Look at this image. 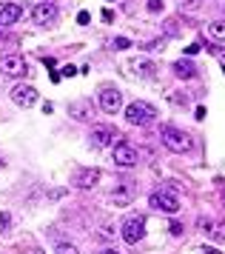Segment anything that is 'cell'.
Instances as JSON below:
<instances>
[{
    "instance_id": "cell-28",
    "label": "cell",
    "mask_w": 225,
    "mask_h": 254,
    "mask_svg": "<svg viewBox=\"0 0 225 254\" xmlns=\"http://www.w3.org/2000/svg\"><path fill=\"white\" fill-rule=\"evenodd\" d=\"M100 254H120V252H117V249H103Z\"/></svg>"
},
{
    "instance_id": "cell-11",
    "label": "cell",
    "mask_w": 225,
    "mask_h": 254,
    "mask_svg": "<svg viewBox=\"0 0 225 254\" xmlns=\"http://www.w3.org/2000/svg\"><path fill=\"white\" fill-rule=\"evenodd\" d=\"M23 17L20 3H0V26H11Z\"/></svg>"
},
{
    "instance_id": "cell-25",
    "label": "cell",
    "mask_w": 225,
    "mask_h": 254,
    "mask_svg": "<svg viewBox=\"0 0 225 254\" xmlns=\"http://www.w3.org/2000/svg\"><path fill=\"white\" fill-rule=\"evenodd\" d=\"M100 234L106 237V240H112V237H114V229H112V226H103V231H100Z\"/></svg>"
},
{
    "instance_id": "cell-21",
    "label": "cell",
    "mask_w": 225,
    "mask_h": 254,
    "mask_svg": "<svg viewBox=\"0 0 225 254\" xmlns=\"http://www.w3.org/2000/svg\"><path fill=\"white\" fill-rule=\"evenodd\" d=\"M148 12H163V0H148Z\"/></svg>"
},
{
    "instance_id": "cell-26",
    "label": "cell",
    "mask_w": 225,
    "mask_h": 254,
    "mask_svg": "<svg viewBox=\"0 0 225 254\" xmlns=\"http://www.w3.org/2000/svg\"><path fill=\"white\" fill-rule=\"evenodd\" d=\"M197 52H200V43H191V46L185 49V55H188V58H191V55H197Z\"/></svg>"
},
{
    "instance_id": "cell-13",
    "label": "cell",
    "mask_w": 225,
    "mask_h": 254,
    "mask_svg": "<svg viewBox=\"0 0 225 254\" xmlns=\"http://www.w3.org/2000/svg\"><path fill=\"white\" fill-rule=\"evenodd\" d=\"M97 180H100V169H83V172H77V177H74V186H77V189H91Z\"/></svg>"
},
{
    "instance_id": "cell-7",
    "label": "cell",
    "mask_w": 225,
    "mask_h": 254,
    "mask_svg": "<svg viewBox=\"0 0 225 254\" xmlns=\"http://www.w3.org/2000/svg\"><path fill=\"white\" fill-rule=\"evenodd\" d=\"M100 109L106 115H117L123 109V94L120 89H103L100 92Z\"/></svg>"
},
{
    "instance_id": "cell-30",
    "label": "cell",
    "mask_w": 225,
    "mask_h": 254,
    "mask_svg": "<svg viewBox=\"0 0 225 254\" xmlns=\"http://www.w3.org/2000/svg\"><path fill=\"white\" fill-rule=\"evenodd\" d=\"M32 254H43V252H32Z\"/></svg>"
},
{
    "instance_id": "cell-23",
    "label": "cell",
    "mask_w": 225,
    "mask_h": 254,
    "mask_svg": "<svg viewBox=\"0 0 225 254\" xmlns=\"http://www.w3.org/2000/svg\"><path fill=\"white\" fill-rule=\"evenodd\" d=\"M128 46H131V43H128L125 37H117V40H114V49H128Z\"/></svg>"
},
{
    "instance_id": "cell-27",
    "label": "cell",
    "mask_w": 225,
    "mask_h": 254,
    "mask_svg": "<svg viewBox=\"0 0 225 254\" xmlns=\"http://www.w3.org/2000/svg\"><path fill=\"white\" fill-rule=\"evenodd\" d=\"M63 74H66V77H71V74H77V69H74V66H66V69H63Z\"/></svg>"
},
{
    "instance_id": "cell-32",
    "label": "cell",
    "mask_w": 225,
    "mask_h": 254,
    "mask_svg": "<svg viewBox=\"0 0 225 254\" xmlns=\"http://www.w3.org/2000/svg\"><path fill=\"white\" fill-rule=\"evenodd\" d=\"M0 166H3V157H0Z\"/></svg>"
},
{
    "instance_id": "cell-12",
    "label": "cell",
    "mask_w": 225,
    "mask_h": 254,
    "mask_svg": "<svg viewBox=\"0 0 225 254\" xmlns=\"http://www.w3.org/2000/svg\"><path fill=\"white\" fill-rule=\"evenodd\" d=\"M68 115L74 117V120H91L94 109H91L89 100H77V103H68Z\"/></svg>"
},
{
    "instance_id": "cell-16",
    "label": "cell",
    "mask_w": 225,
    "mask_h": 254,
    "mask_svg": "<svg viewBox=\"0 0 225 254\" xmlns=\"http://www.w3.org/2000/svg\"><path fill=\"white\" fill-rule=\"evenodd\" d=\"M208 29H211V37H217V40H225V20H214Z\"/></svg>"
},
{
    "instance_id": "cell-17",
    "label": "cell",
    "mask_w": 225,
    "mask_h": 254,
    "mask_svg": "<svg viewBox=\"0 0 225 254\" xmlns=\"http://www.w3.org/2000/svg\"><path fill=\"white\" fill-rule=\"evenodd\" d=\"M197 229L203 231V234H211V231H214V220L211 217H200L197 220Z\"/></svg>"
},
{
    "instance_id": "cell-9",
    "label": "cell",
    "mask_w": 225,
    "mask_h": 254,
    "mask_svg": "<svg viewBox=\"0 0 225 254\" xmlns=\"http://www.w3.org/2000/svg\"><path fill=\"white\" fill-rule=\"evenodd\" d=\"M32 20L37 26L55 23V20H57V6H55V3H37V6L32 9Z\"/></svg>"
},
{
    "instance_id": "cell-8",
    "label": "cell",
    "mask_w": 225,
    "mask_h": 254,
    "mask_svg": "<svg viewBox=\"0 0 225 254\" xmlns=\"http://www.w3.org/2000/svg\"><path fill=\"white\" fill-rule=\"evenodd\" d=\"M11 100H14V106H20V109H32V106L37 103V89L20 83V86L11 89Z\"/></svg>"
},
{
    "instance_id": "cell-15",
    "label": "cell",
    "mask_w": 225,
    "mask_h": 254,
    "mask_svg": "<svg viewBox=\"0 0 225 254\" xmlns=\"http://www.w3.org/2000/svg\"><path fill=\"white\" fill-rule=\"evenodd\" d=\"M131 69H134V74H140V77H154L157 66H154L151 60H131Z\"/></svg>"
},
{
    "instance_id": "cell-5",
    "label": "cell",
    "mask_w": 225,
    "mask_h": 254,
    "mask_svg": "<svg viewBox=\"0 0 225 254\" xmlns=\"http://www.w3.org/2000/svg\"><path fill=\"white\" fill-rule=\"evenodd\" d=\"M114 157V166H120V169H131V166H137L140 163V154H137L134 146H128V143H117L112 151Z\"/></svg>"
},
{
    "instance_id": "cell-22",
    "label": "cell",
    "mask_w": 225,
    "mask_h": 254,
    "mask_svg": "<svg viewBox=\"0 0 225 254\" xmlns=\"http://www.w3.org/2000/svg\"><path fill=\"white\" fill-rule=\"evenodd\" d=\"M169 231H171V234H174V237H182V226H180V223H177V220H174V223H171V226H169Z\"/></svg>"
},
{
    "instance_id": "cell-24",
    "label": "cell",
    "mask_w": 225,
    "mask_h": 254,
    "mask_svg": "<svg viewBox=\"0 0 225 254\" xmlns=\"http://www.w3.org/2000/svg\"><path fill=\"white\" fill-rule=\"evenodd\" d=\"M89 20H91V14H89V12H80V14H77V23H80V26H86Z\"/></svg>"
},
{
    "instance_id": "cell-18",
    "label": "cell",
    "mask_w": 225,
    "mask_h": 254,
    "mask_svg": "<svg viewBox=\"0 0 225 254\" xmlns=\"http://www.w3.org/2000/svg\"><path fill=\"white\" fill-rule=\"evenodd\" d=\"M211 237H214L217 243H225V220H223V223H214V231H211Z\"/></svg>"
},
{
    "instance_id": "cell-19",
    "label": "cell",
    "mask_w": 225,
    "mask_h": 254,
    "mask_svg": "<svg viewBox=\"0 0 225 254\" xmlns=\"http://www.w3.org/2000/svg\"><path fill=\"white\" fill-rule=\"evenodd\" d=\"M57 254H80V252H77V246H71V243H60Z\"/></svg>"
},
{
    "instance_id": "cell-1",
    "label": "cell",
    "mask_w": 225,
    "mask_h": 254,
    "mask_svg": "<svg viewBox=\"0 0 225 254\" xmlns=\"http://www.w3.org/2000/svg\"><path fill=\"white\" fill-rule=\"evenodd\" d=\"M160 140L166 143V149L171 151H177V154H185V151H191V137L185 134V131H180V128H174V126H163L160 128Z\"/></svg>"
},
{
    "instance_id": "cell-31",
    "label": "cell",
    "mask_w": 225,
    "mask_h": 254,
    "mask_svg": "<svg viewBox=\"0 0 225 254\" xmlns=\"http://www.w3.org/2000/svg\"><path fill=\"white\" fill-rule=\"evenodd\" d=\"M223 200H225V189H223Z\"/></svg>"
},
{
    "instance_id": "cell-3",
    "label": "cell",
    "mask_w": 225,
    "mask_h": 254,
    "mask_svg": "<svg viewBox=\"0 0 225 254\" xmlns=\"http://www.w3.org/2000/svg\"><path fill=\"white\" fill-rule=\"evenodd\" d=\"M123 240L128 243V246H137V243L146 237V217L143 214H128V217L123 220Z\"/></svg>"
},
{
    "instance_id": "cell-4",
    "label": "cell",
    "mask_w": 225,
    "mask_h": 254,
    "mask_svg": "<svg viewBox=\"0 0 225 254\" xmlns=\"http://www.w3.org/2000/svg\"><path fill=\"white\" fill-rule=\"evenodd\" d=\"M148 206L160 208V211H166V214H177V211H180V200H177V194H174L171 189H160V191H151V194H148Z\"/></svg>"
},
{
    "instance_id": "cell-6",
    "label": "cell",
    "mask_w": 225,
    "mask_h": 254,
    "mask_svg": "<svg viewBox=\"0 0 225 254\" xmlns=\"http://www.w3.org/2000/svg\"><path fill=\"white\" fill-rule=\"evenodd\" d=\"M0 71L9 74V77H23V74H29V66H26V60L20 55H3L0 58Z\"/></svg>"
},
{
    "instance_id": "cell-14",
    "label": "cell",
    "mask_w": 225,
    "mask_h": 254,
    "mask_svg": "<svg viewBox=\"0 0 225 254\" xmlns=\"http://www.w3.org/2000/svg\"><path fill=\"white\" fill-rule=\"evenodd\" d=\"M174 74H177L180 80H191L194 74H197V69H194L191 60H177V63H174Z\"/></svg>"
},
{
    "instance_id": "cell-10",
    "label": "cell",
    "mask_w": 225,
    "mask_h": 254,
    "mask_svg": "<svg viewBox=\"0 0 225 254\" xmlns=\"http://www.w3.org/2000/svg\"><path fill=\"white\" fill-rule=\"evenodd\" d=\"M117 137V128H112V126H94L91 128V134H89V140H91V146H109L112 140Z\"/></svg>"
},
{
    "instance_id": "cell-29",
    "label": "cell",
    "mask_w": 225,
    "mask_h": 254,
    "mask_svg": "<svg viewBox=\"0 0 225 254\" xmlns=\"http://www.w3.org/2000/svg\"><path fill=\"white\" fill-rule=\"evenodd\" d=\"M203 254H220L217 249H203Z\"/></svg>"
},
{
    "instance_id": "cell-20",
    "label": "cell",
    "mask_w": 225,
    "mask_h": 254,
    "mask_svg": "<svg viewBox=\"0 0 225 254\" xmlns=\"http://www.w3.org/2000/svg\"><path fill=\"white\" fill-rule=\"evenodd\" d=\"M9 226H11V217H9V214H0V234H6Z\"/></svg>"
},
{
    "instance_id": "cell-2",
    "label": "cell",
    "mask_w": 225,
    "mask_h": 254,
    "mask_svg": "<svg viewBox=\"0 0 225 254\" xmlns=\"http://www.w3.org/2000/svg\"><path fill=\"white\" fill-rule=\"evenodd\" d=\"M154 117H157V109L151 103L134 100V103L125 106V120H128L131 126H148V123H154Z\"/></svg>"
}]
</instances>
